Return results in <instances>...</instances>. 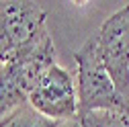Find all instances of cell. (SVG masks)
Here are the masks:
<instances>
[{
    "label": "cell",
    "instance_id": "obj_5",
    "mask_svg": "<svg viewBox=\"0 0 129 127\" xmlns=\"http://www.w3.org/2000/svg\"><path fill=\"white\" fill-rule=\"evenodd\" d=\"M29 103V92L6 64H0V121Z\"/></svg>",
    "mask_w": 129,
    "mask_h": 127
},
{
    "label": "cell",
    "instance_id": "obj_4",
    "mask_svg": "<svg viewBox=\"0 0 129 127\" xmlns=\"http://www.w3.org/2000/svg\"><path fill=\"white\" fill-rule=\"evenodd\" d=\"M45 27V10L39 2L0 0V64L10 61Z\"/></svg>",
    "mask_w": 129,
    "mask_h": 127
},
{
    "label": "cell",
    "instance_id": "obj_6",
    "mask_svg": "<svg viewBox=\"0 0 129 127\" xmlns=\"http://www.w3.org/2000/svg\"><path fill=\"white\" fill-rule=\"evenodd\" d=\"M63 125L66 123H59V121H53L49 117L41 115L29 103L19 107L14 113H10L6 119L0 121V127H63Z\"/></svg>",
    "mask_w": 129,
    "mask_h": 127
},
{
    "label": "cell",
    "instance_id": "obj_1",
    "mask_svg": "<svg viewBox=\"0 0 129 127\" xmlns=\"http://www.w3.org/2000/svg\"><path fill=\"white\" fill-rule=\"evenodd\" d=\"M74 59L78 66V117L92 111H127L129 113L103 64L96 35L84 41V45L76 51Z\"/></svg>",
    "mask_w": 129,
    "mask_h": 127
},
{
    "label": "cell",
    "instance_id": "obj_3",
    "mask_svg": "<svg viewBox=\"0 0 129 127\" xmlns=\"http://www.w3.org/2000/svg\"><path fill=\"white\" fill-rule=\"evenodd\" d=\"M29 105L41 115L59 123L78 121V86L74 76L61 66H51L31 90Z\"/></svg>",
    "mask_w": 129,
    "mask_h": 127
},
{
    "label": "cell",
    "instance_id": "obj_7",
    "mask_svg": "<svg viewBox=\"0 0 129 127\" xmlns=\"http://www.w3.org/2000/svg\"><path fill=\"white\" fill-rule=\"evenodd\" d=\"M80 127H129L127 111H92L78 117Z\"/></svg>",
    "mask_w": 129,
    "mask_h": 127
},
{
    "label": "cell",
    "instance_id": "obj_2",
    "mask_svg": "<svg viewBox=\"0 0 129 127\" xmlns=\"http://www.w3.org/2000/svg\"><path fill=\"white\" fill-rule=\"evenodd\" d=\"M96 39L105 68L115 82L121 101L129 109V4L101 25Z\"/></svg>",
    "mask_w": 129,
    "mask_h": 127
},
{
    "label": "cell",
    "instance_id": "obj_8",
    "mask_svg": "<svg viewBox=\"0 0 129 127\" xmlns=\"http://www.w3.org/2000/svg\"><path fill=\"white\" fill-rule=\"evenodd\" d=\"M63 127H80V123H78V121H72V123H66Z\"/></svg>",
    "mask_w": 129,
    "mask_h": 127
}]
</instances>
